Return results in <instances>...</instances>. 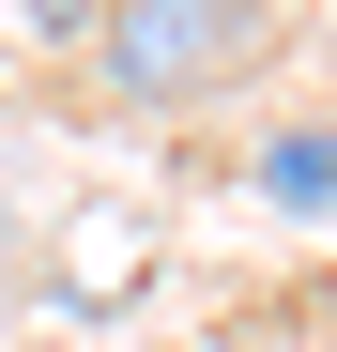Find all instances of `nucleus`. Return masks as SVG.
<instances>
[{
    "label": "nucleus",
    "instance_id": "f257e3e1",
    "mask_svg": "<svg viewBox=\"0 0 337 352\" xmlns=\"http://www.w3.org/2000/svg\"><path fill=\"white\" fill-rule=\"evenodd\" d=\"M107 92L123 107H184L246 62V0H107Z\"/></svg>",
    "mask_w": 337,
    "mask_h": 352
},
{
    "label": "nucleus",
    "instance_id": "f03ea898",
    "mask_svg": "<svg viewBox=\"0 0 337 352\" xmlns=\"http://www.w3.org/2000/svg\"><path fill=\"white\" fill-rule=\"evenodd\" d=\"M261 199L337 230V123H276V138H261Z\"/></svg>",
    "mask_w": 337,
    "mask_h": 352
},
{
    "label": "nucleus",
    "instance_id": "7ed1b4c3",
    "mask_svg": "<svg viewBox=\"0 0 337 352\" xmlns=\"http://www.w3.org/2000/svg\"><path fill=\"white\" fill-rule=\"evenodd\" d=\"M16 16H46V31H92V16H107V0H16Z\"/></svg>",
    "mask_w": 337,
    "mask_h": 352
}]
</instances>
